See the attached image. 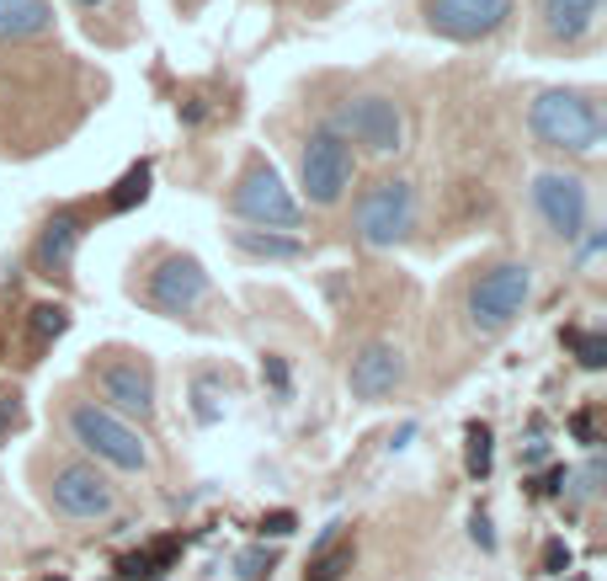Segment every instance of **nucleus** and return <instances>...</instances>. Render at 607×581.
Instances as JSON below:
<instances>
[{
    "instance_id": "13",
    "label": "nucleus",
    "mask_w": 607,
    "mask_h": 581,
    "mask_svg": "<svg viewBox=\"0 0 607 581\" xmlns=\"http://www.w3.org/2000/svg\"><path fill=\"white\" fill-rule=\"evenodd\" d=\"M347 384H352L358 400H384V395H395L405 384V352L395 341H367L363 352L352 358V369H347Z\"/></svg>"
},
{
    "instance_id": "2",
    "label": "nucleus",
    "mask_w": 607,
    "mask_h": 581,
    "mask_svg": "<svg viewBox=\"0 0 607 581\" xmlns=\"http://www.w3.org/2000/svg\"><path fill=\"white\" fill-rule=\"evenodd\" d=\"M70 432H75V443H81L85 454H96L113 469H144L150 464L144 438L128 421H118L113 411H102V406H75L70 411Z\"/></svg>"
},
{
    "instance_id": "4",
    "label": "nucleus",
    "mask_w": 607,
    "mask_h": 581,
    "mask_svg": "<svg viewBox=\"0 0 607 581\" xmlns=\"http://www.w3.org/2000/svg\"><path fill=\"white\" fill-rule=\"evenodd\" d=\"M416 224V198H410V182H373L363 198H358V235L363 246L389 251L400 246Z\"/></svg>"
},
{
    "instance_id": "16",
    "label": "nucleus",
    "mask_w": 607,
    "mask_h": 581,
    "mask_svg": "<svg viewBox=\"0 0 607 581\" xmlns=\"http://www.w3.org/2000/svg\"><path fill=\"white\" fill-rule=\"evenodd\" d=\"M48 5L43 0H0V43H22L48 33Z\"/></svg>"
},
{
    "instance_id": "24",
    "label": "nucleus",
    "mask_w": 607,
    "mask_h": 581,
    "mask_svg": "<svg viewBox=\"0 0 607 581\" xmlns=\"http://www.w3.org/2000/svg\"><path fill=\"white\" fill-rule=\"evenodd\" d=\"M118 577L122 581H155V577H161V566H155V549H133V555H122V560H118Z\"/></svg>"
},
{
    "instance_id": "21",
    "label": "nucleus",
    "mask_w": 607,
    "mask_h": 581,
    "mask_svg": "<svg viewBox=\"0 0 607 581\" xmlns=\"http://www.w3.org/2000/svg\"><path fill=\"white\" fill-rule=\"evenodd\" d=\"M65 332H70V310H65V304H38V310H33V341H38V347L59 341Z\"/></svg>"
},
{
    "instance_id": "22",
    "label": "nucleus",
    "mask_w": 607,
    "mask_h": 581,
    "mask_svg": "<svg viewBox=\"0 0 607 581\" xmlns=\"http://www.w3.org/2000/svg\"><path fill=\"white\" fill-rule=\"evenodd\" d=\"M565 341L575 347V363H581V369H592V374L607 369V336L603 332H565Z\"/></svg>"
},
{
    "instance_id": "32",
    "label": "nucleus",
    "mask_w": 607,
    "mask_h": 581,
    "mask_svg": "<svg viewBox=\"0 0 607 581\" xmlns=\"http://www.w3.org/2000/svg\"><path fill=\"white\" fill-rule=\"evenodd\" d=\"M527 464H544V458H549V449H544V443H527Z\"/></svg>"
},
{
    "instance_id": "34",
    "label": "nucleus",
    "mask_w": 607,
    "mask_h": 581,
    "mask_svg": "<svg viewBox=\"0 0 607 581\" xmlns=\"http://www.w3.org/2000/svg\"><path fill=\"white\" fill-rule=\"evenodd\" d=\"M54 581H65V577H54Z\"/></svg>"
},
{
    "instance_id": "17",
    "label": "nucleus",
    "mask_w": 607,
    "mask_h": 581,
    "mask_svg": "<svg viewBox=\"0 0 607 581\" xmlns=\"http://www.w3.org/2000/svg\"><path fill=\"white\" fill-rule=\"evenodd\" d=\"M150 176H155V171H150V161H139V166L122 171L118 187L107 193V213H128V208L144 204V198H150Z\"/></svg>"
},
{
    "instance_id": "7",
    "label": "nucleus",
    "mask_w": 607,
    "mask_h": 581,
    "mask_svg": "<svg viewBox=\"0 0 607 581\" xmlns=\"http://www.w3.org/2000/svg\"><path fill=\"white\" fill-rule=\"evenodd\" d=\"M517 0H427V27L453 43H480L506 27Z\"/></svg>"
},
{
    "instance_id": "25",
    "label": "nucleus",
    "mask_w": 607,
    "mask_h": 581,
    "mask_svg": "<svg viewBox=\"0 0 607 581\" xmlns=\"http://www.w3.org/2000/svg\"><path fill=\"white\" fill-rule=\"evenodd\" d=\"M293 528H299V518H293L288 507H278V512H267V518H261V539H288Z\"/></svg>"
},
{
    "instance_id": "6",
    "label": "nucleus",
    "mask_w": 607,
    "mask_h": 581,
    "mask_svg": "<svg viewBox=\"0 0 607 581\" xmlns=\"http://www.w3.org/2000/svg\"><path fill=\"white\" fill-rule=\"evenodd\" d=\"M527 293H533V272L523 262H501L469 289V315H475L480 332H501V326H512L523 315Z\"/></svg>"
},
{
    "instance_id": "9",
    "label": "nucleus",
    "mask_w": 607,
    "mask_h": 581,
    "mask_svg": "<svg viewBox=\"0 0 607 581\" xmlns=\"http://www.w3.org/2000/svg\"><path fill=\"white\" fill-rule=\"evenodd\" d=\"M336 128L352 133V139H358L363 150H373V155H395L400 139H405V118L389 96H352V102L341 107Z\"/></svg>"
},
{
    "instance_id": "26",
    "label": "nucleus",
    "mask_w": 607,
    "mask_h": 581,
    "mask_svg": "<svg viewBox=\"0 0 607 581\" xmlns=\"http://www.w3.org/2000/svg\"><path fill=\"white\" fill-rule=\"evenodd\" d=\"M544 571H549V577H565V571H570L565 539H549V544H544Z\"/></svg>"
},
{
    "instance_id": "29",
    "label": "nucleus",
    "mask_w": 607,
    "mask_h": 581,
    "mask_svg": "<svg viewBox=\"0 0 607 581\" xmlns=\"http://www.w3.org/2000/svg\"><path fill=\"white\" fill-rule=\"evenodd\" d=\"M565 486H570V469H549V475H544V480H538L533 491H538V497H560Z\"/></svg>"
},
{
    "instance_id": "15",
    "label": "nucleus",
    "mask_w": 607,
    "mask_h": 581,
    "mask_svg": "<svg viewBox=\"0 0 607 581\" xmlns=\"http://www.w3.org/2000/svg\"><path fill=\"white\" fill-rule=\"evenodd\" d=\"M597 5L603 0H538V16H544V27H549V38H586V27L597 22Z\"/></svg>"
},
{
    "instance_id": "27",
    "label": "nucleus",
    "mask_w": 607,
    "mask_h": 581,
    "mask_svg": "<svg viewBox=\"0 0 607 581\" xmlns=\"http://www.w3.org/2000/svg\"><path fill=\"white\" fill-rule=\"evenodd\" d=\"M261 374H267V384H272L278 395H288V363L283 358H261Z\"/></svg>"
},
{
    "instance_id": "10",
    "label": "nucleus",
    "mask_w": 607,
    "mask_h": 581,
    "mask_svg": "<svg viewBox=\"0 0 607 581\" xmlns=\"http://www.w3.org/2000/svg\"><path fill=\"white\" fill-rule=\"evenodd\" d=\"M533 208L544 213V224H549L555 235L575 241V235L586 230V182L570 176V171H544V176L533 182Z\"/></svg>"
},
{
    "instance_id": "8",
    "label": "nucleus",
    "mask_w": 607,
    "mask_h": 581,
    "mask_svg": "<svg viewBox=\"0 0 607 581\" xmlns=\"http://www.w3.org/2000/svg\"><path fill=\"white\" fill-rule=\"evenodd\" d=\"M96 384L107 390V400H113L118 411L139 416V421L155 416V374H150V363H144L139 352H107V358L96 363Z\"/></svg>"
},
{
    "instance_id": "3",
    "label": "nucleus",
    "mask_w": 607,
    "mask_h": 581,
    "mask_svg": "<svg viewBox=\"0 0 607 581\" xmlns=\"http://www.w3.org/2000/svg\"><path fill=\"white\" fill-rule=\"evenodd\" d=\"M347 187H352V144L336 124H325L304 144V193H310L315 208H330L341 204Z\"/></svg>"
},
{
    "instance_id": "18",
    "label": "nucleus",
    "mask_w": 607,
    "mask_h": 581,
    "mask_svg": "<svg viewBox=\"0 0 607 581\" xmlns=\"http://www.w3.org/2000/svg\"><path fill=\"white\" fill-rule=\"evenodd\" d=\"M352 560H358V549L352 544H320L315 555H310V571H304V581H341L347 571H352Z\"/></svg>"
},
{
    "instance_id": "19",
    "label": "nucleus",
    "mask_w": 607,
    "mask_h": 581,
    "mask_svg": "<svg viewBox=\"0 0 607 581\" xmlns=\"http://www.w3.org/2000/svg\"><path fill=\"white\" fill-rule=\"evenodd\" d=\"M245 256H272V262H293V256H304L299 241H283V235H261V230H235L230 235Z\"/></svg>"
},
{
    "instance_id": "33",
    "label": "nucleus",
    "mask_w": 607,
    "mask_h": 581,
    "mask_svg": "<svg viewBox=\"0 0 607 581\" xmlns=\"http://www.w3.org/2000/svg\"><path fill=\"white\" fill-rule=\"evenodd\" d=\"M75 5H107V0H75Z\"/></svg>"
},
{
    "instance_id": "1",
    "label": "nucleus",
    "mask_w": 607,
    "mask_h": 581,
    "mask_svg": "<svg viewBox=\"0 0 607 581\" xmlns=\"http://www.w3.org/2000/svg\"><path fill=\"white\" fill-rule=\"evenodd\" d=\"M527 128H533L538 144L570 150V155H592L603 144V118H597V102L586 91H544V96H533Z\"/></svg>"
},
{
    "instance_id": "14",
    "label": "nucleus",
    "mask_w": 607,
    "mask_h": 581,
    "mask_svg": "<svg viewBox=\"0 0 607 581\" xmlns=\"http://www.w3.org/2000/svg\"><path fill=\"white\" fill-rule=\"evenodd\" d=\"M81 213H70V208H59L48 224H43L38 246H33V267H38L43 278H59L70 262H75V246H81Z\"/></svg>"
},
{
    "instance_id": "28",
    "label": "nucleus",
    "mask_w": 607,
    "mask_h": 581,
    "mask_svg": "<svg viewBox=\"0 0 607 581\" xmlns=\"http://www.w3.org/2000/svg\"><path fill=\"white\" fill-rule=\"evenodd\" d=\"M469 534H475V544H480V549H495V528H490V518L486 512H475V518H469Z\"/></svg>"
},
{
    "instance_id": "30",
    "label": "nucleus",
    "mask_w": 607,
    "mask_h": 581,
    "mask_svg": "<svg viewBox=\"0 0 607 581\" xmlns=\"http://www.w3.org/2000/svg\"><path fill=\"white\" fill-rule=\"evenodd\" d=\"M16 421H22V411H16V400H11V395H0V432H11Z\"/></svg>"
},
{
    "instance_id": "11",
    "label": "nucleus",
    "mask_w": 607,
    "mask_h": 581,
    "mask_svg": "<svg viewBox=\"0 0 607 581\" xmlns=\"http://www.w3.org/2000/svg\"><path fill=\"white\" fill-rule=\"evenodd\" d=\"M202 299H208V272H202L198 256H165L150 272V304L165 315H187Z\"/></svg>"
},
{
    "instance_id": "12",
    "label": "nucleus",
    "mask_w": 607,
    "mask_h": 581,
    "mask_svg": "<svg viewBox=\"0 0 607 581\" xmlns=\"http://www.w3.org/2000/svg\"><path fill=\"white\" fill-rule=\"evenodd\" d=\"M48 501L65 512V518H107L113 512V486L91 469V464H65L48 486Z\"/></svg>"
},
{
    "instance_id": "31",
    "label": "nucleus",
    "mask_w": 607,
    "mask_h": 581,
    "mask_svg": "<svg viewBox=\"0 0 607 581\" xmlns=\"http://www.w3.org/2000/svg\"><path fill=\"white\" fill-rule=\"evenodd\" d=\"M570 427H575V438H581V443H597V432H592V411H581Z\"/></svg>"
},
{
    "instance_id": "5",
    "label": "nucleus",
    "mask_w": 607,
    "mask_h": 581,
    "mask_svg": "<svg viewBox=\"0 0 607 581\" xmlns=\"http://www.w3.org/2000/svg\"><path fill=\"white\" fill-rule=\"evenodd\" d=\"M230 204H235V213H241L245 224H267V230H293V224L304 219V208L293 204V193L283 187V176L267 166V161H256V166L235 182Z\"/></svg>"
},
{
    "instance_id": "23",
    "label": "nucleus",
    "mask_w": 607,
    "mask_h": 581,
    "mask_svg": "<svg viewBox=\"0 0 607 581\" xmlns=\"http://www.w3.org/2000/svg\"><path fill=\"white\" fill-rule=\"evenodd\" d=\"M235 571H241V581H267L278 571V555L267 544H256V549H245L241 560H235Z\"/></svg>"
},
{
    "instance_id": "20",
    "label": "nucleus",
    "mask_w": 607,
    "mask_h": 581,
    "mask_svg": "<svg viewBox=\"0 0 607 581\" xmlns=\"http://www.w3.org/2000/svg\"><path fill=\"white\" fill-rule=\"evenodd\" d=\"M464 469L475 475V480H486L490 475V427L486 421H469V432H464Z\"/></svg>"
}]
</instances>
